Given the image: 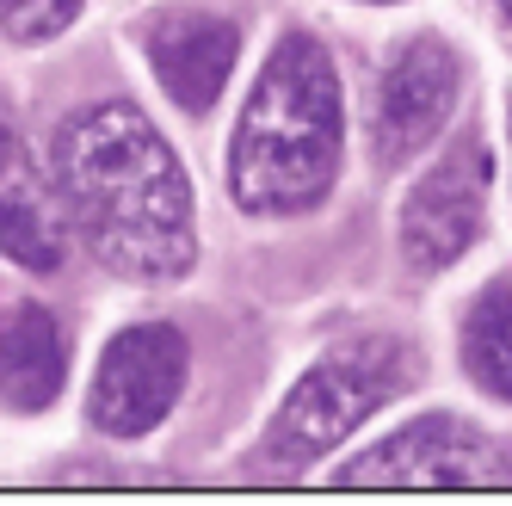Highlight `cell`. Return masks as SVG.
Instances as JSON below:
<instances>
[{"label":"cell","instance_id":"cell-1","mask_svg":"<svg viewBox=\"0 0 512 506\" xmlns=\"http://www.w3.org/2000/svg\"><path fill=\"white\" fill-rule=\"evenodd\" d=\"M56 192L68 223L124 278H179L198 260L192 186L136 105H87L62 124Z\"/></svg>","mask_w":512,"mask_h":506},{"label":"cell","instance_id":"cell-2","mask_svg":"<svg viewBox=\"0 0 512 506\" xmlns=\"http://www.w3.org/2000/svg\"><path fill=\"white\" fill-rule=\"evenodd\" d=\"M340 136H346V112H340L334 62L315 38L290 31L266 56L229 142L235 204L260 216H290L321 204L340 173Z\"/></svg>","mask_w":512,"mask_h":506},{"label":"cell","instance_id":"cell-3","mask_svg":"<svg viewBox=\"0 0 512 506\" xmlns=\"http://www.w3.org/2000/svg\"><path fill=\"white\" fill-rule=\"evenodd\" d=\"M414 383V352L401 340H346L321 358V365L284 395V408L266 432V463H315L321 451H334L352 426H364L383 402H395Z\"/></svg>","mask_w":512,"mask_h":506},{"label":"cell","instance_id":"cell-4","mask_svg":"<svg viewBox=\"0 0 512 506\" xmlns=\"http://www.w3.org/2000/svg\"><path fill=\"white\" fill-rule=\"evenodd\" d=\"M179 389H186V340L161 321H142V328H124L99 358L93 377V420L112 439H136V432H155Z\"/></svg>","mask_w":512,"mask_h":506},{"label":"cell","instance_id":"cell-5","mask_svg":"<svg viewBox=\"0 0 512 506\" xmlns=\"http://www.w3.org/2000/svg\"><path fill=\"white\" fill-rule=\"evenodd\" d=\"M488 173L494 167L482 142H457L432 173H420V186L401 204V260L414 272H445L469 253L488 216Z\"/></svg>","mask_w":512,"mask_h":506},{"label":"cell","instance_id":"cell-6","mask_svg":"<svg viewBox=\"0 0 512 506\" xmlns=\"http://www.w3.org/2000/svg\"><path fill=\"white\" fill-rule=\"evenodd\" d=\"M457 105V56L438 38H414L408 50H395L383 68L377 99H371V155L383 173L408 167L426 142L445 130Z\"/></svg>","mask_w":512,"mask_h":506},{"label":"cell","instance_id":"cell-7","mask_svg":"<svg viewBox=\"0 0 512 506\" xmlns=\"http://www.w3.org/2000/svg\"><path fill=\"white\" fill-rule=\"evenodd\" d=\"M494 445L475 432L469 420L457 414H426L414 426H401L389 432V439L377 451H364L352 469H346V482L358 488H445V482H494Z\"/></svg>","mask_w":512,"mask_h":506},{"label":"cell","instance_id":"cell-8","mask_svg":"<svg viewBox=\"0 0 512 506\" xmlns=\"http://www.w3.org/2000/svg\"><path fill=\"white\" fill-rule=\"evenodd\" d=\"M0 253L25 272H56L68 253V210L62 192L31 161L25 136L0 118Z\"/></svg>","mask_w":512,"mask_h":506},{"label":"cell","instance_id":"cell-9","mask_svg":"<svg viewBox=\"0 0 512 506\" xmlns=\"http://www.w3.org/2000/svg\"><path fill=\"white\" fill-rule=\"evenodd\" d=\"M235 50H241L235 25L204 19V13H179V19H161L149 31V62H155V75L179 112H210L216 93L235 75Z\"/></svg>","mask_w":512,"mask_h":506},{"label":"cell","instance_id":"cell-10","mask_svg":"<svg viewBox=\"0 0 512 506\" xmlns=\"http://www.w3.org/2000/svg\"><path fill=\"white\" fill-rule=\"evenodd\" d=\"M68 346L44 303H7L0 309V402L19 414H38L62 395Z\"/></svg>","mask_w":512,"mask_h":506},{"label":"cell","instance_id":"cell-11","mask_svg":"<svg viewBox=\"0 0 512 506\" xmlns=\"http://www.w3.org/2000/svg\"><path fill=\"white\" fill-rule=\"evenodd\" d=\"M463 358H469L475 383L512 402V284H494V291L469 309Z\"/></svg>","mask_w":512,"mask_h":506},{"label":"cell","instance_id":"cell-12","mask_svg":"<svg viewBox=\"0 0 512 506\" xmlns=\"http://www.w3.org/2000/svg\"><path fill=\"white\" fill-rule=\"evenodd\" d=\"M75 13H81V0H0V31L13 44H44L56 31H68Z\"/></svg>","mask_w":512,"mask_h":506},{"label":"cell","instance_id":"cell-13","mask_svg":"<svg viewBox=\"0 0 512 506\" xmlns=\"http://www.w3.org/2000/svg\"><path fill=\"white\" fill-rule=\"evenodd\" d=\"M500 7H506V13H512V0H500Z\"/></svg>","mask_w":512,"mask_h":506}]
</instances>
